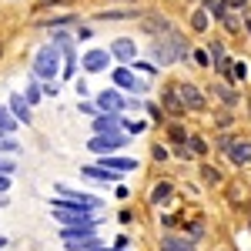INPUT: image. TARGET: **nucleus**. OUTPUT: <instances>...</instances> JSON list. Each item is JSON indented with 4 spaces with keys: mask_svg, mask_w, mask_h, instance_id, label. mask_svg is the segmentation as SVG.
Returning a JSON list of instances; mask_svg holds the SVG:
<instances>
[{
    "mask_svg": "<svg viewBox=\"0 0 251 251\" xmlns=\"http://www.w3.org/2000/svg\"><path fill=\"white\" fill-rule=\"evenodd\" d=\"M40 84H44V97H57V84H54V80H40Z\"/></svg>",
    "mask_w": 251,
    "mask_h": 251,
    "instance_id": "58836bf2",
    "label": "nucleus"
},
{
    "mask_svg": "<svg viewBox=\"0 0 251 251\" xmlns=\"http://www.w3.org/2000/svg\"><path fill=\"white\" fill-rule=\"evenodd\" d=\"M134 17H144L134 3H127V7H111V10H97L94 14V20H100V24H107V20H134Z\"/></svg>",
    "mask_w": 251,
    "mask_h": 251,
    "instance_id": "ddd939ff",
    "label": "nucleus"
},
{
    "mask_svg": "<svg viewBox=\"0 0 251 251\" xmlns=\"http://www.w3.org/2000/svg\"><path fill=\"white\" fill-rule=\"evenodd\" d=\"M111 57L117 60V64H134L137 60V44H134V37H117V40H111Z\"/></svg>",
    "mask_w": 251,
    "mask_h": 251,
    "instance_id": "9d476101",
    "label": "nucleus"
},
{
    "mask_svg": "<svg viewBox=\"0 0 251 251\" xmlns=\"http://www.w3.org/2000/svg\"><path fill=\"white\" fill-rule=\"evenodd\" d=\"M94 251H117V248H107V245H100V248H94Z\"/></svg>",
    "mask_w": 251,
    "mask_h": 251,
    "instance_id": "3c124183",
    "label": "nucleus"
},
{
    "mask_svg": "<svg viewBox=\"0 0 251 251\" xmlns=\"http://www.w3.org/2000/svg\"><path fill=\"white\" fill-rule=\"evenodd\" d=\"M161 111H171V114H184V104H181V94L177 87H168L161 94Z\"/></svg>",
    "mask_w": 251,
    "mask_h": 251,
    "instance_id": "a211bd4d",
    "label": "nucleus"
},
{
    "mask_svg": "<svg viewBox=\"0 0 251 251\" xmlns=\"http://www.w3.org/2000/svg\"><path fill=\"white\" fill-rule=\"evenodd\" d=\"M228 157H231L238 168H241V164H251V144L248 141H231V144H228Z\"/></svg>",
    "mask_w": 251,
    "mask_h": 251,
    "instance_id": "f3484780",
    "label": "nucleus"
},
{
    "mask_svg": "<svg viewBox=\"0 0 251 251\" xmlns=\"http://www.w3.org/2000/svg\"><path fill=\"white\" fill-rule=\"evenodd\" d=\"M248 77V64L245 60H234L231 64V80H245Z\"/></svg>",
    "mask_w": 251,
    "mask_h": 251,
    "instance_id": "473e14b6",
    "label": "nucleus"
},
{
    "mask_svg": "<svg viewBox=\"0 0 251 251\" xmlns=\"http://www.w3.org/2000/svg\"><path fill=\"white\" fill-rule=\"evenodd\" d=\"M50 44L60 47V50H64V47H74V30H71V27H57V30H50Z\"/></svg>",
    "mask_w": 251,
    "mask_h": 251,
    "instance_id": "a878e982",
    "label": "nucleus"
},
{
    "mask_svg": "<svg viewBox=\"0 0 251 251\" xmlns=\"http://www.w3.org/2000/svg\"><path fill=\"white\" fill-rule=\"evenodd\" d=\"M121 131H124L127 137H137V134H144V131H148V121H144V117H134V121H131V117L121 114Z\"/></svg>",
    "mask_w": 251,
    "mask_h": 251,
    "instance_id": "5701e85b",
    "label": "nucleus"
},
{
    "mask_svg": "<svg viewBox=\"0 0 251 251\" xmlns=\"http://www.w3.org/2000/svg\"><path fill=\"white\" fill-rule=\"evenodd\" d=\"M94 104H97V111L127 114V97H124V91H117V87H104V91L94 97Z\"/></svg>",
    "mask_w": 251,
    "mask_h": 251,
    "instance_id": "0eeeda50",
    "label": "nucleus"
},
{
    "mask_svg": "<svg viewBox=\"0 0 251 251\" xmlns=\"http://www.w3.org/2000/svg\"><path fill=\"white\" fill-rule=\"evenodd\" d=\"M74 87H77V97H91V91H87V80L74 77Z\"/></svg>",
    "mask_w": 251,
    "mask_h": 251,
    "instance_id": "a19ab883",
    "label": "nucleus"
},
{
    "mask_svg": "<svg viewBox=\"0 0 251 251\" xmlns=\"http://www.w3.org/2000/svg\"><path fill=\"white\" fill-rule=\"evenodd\" d=\"M228 7L231 10H241V7H248V0H228Z\"/></svg>",
    "mask_w": 251,
    "mask_h": 251,
    "instance_id": "c03bdc74",
    "label": "nucleus"
},
{
    "mask_svg": "<svg viewBox=\"0 0 251 251\" xmlns=\"http://www.w3.org/2000/svg\"><path fill=\"white\" fill-rule=\"evenodd\" d=\"M151 157H154V161H168V148L154 144V148H151Z\"/></svg>",
    "mask_w": 251,
    "mask_h": 251,
    "instance_id": "ea45409f",
    "label": "nucleus"
},
{
    "mask_svg": "<svg viewBox=\"0 0 251 251\" xmlns=\"http://www.w3.org/2000/svg\"><path fill=\"white\" fill-rule=\"evenodd\" d=\"M91 34H94V30H91V27H84V24L74 27V37H77V40H91Z\"/></svg>",
    "mask_w": 251,
    "mask_h": 251,
    "instance_id": "4c0bfd02",
    "label": "nucleus"
},
{
    "mask_svg": "<svg viewBox=\"0 0 251 251\" xmlns=\"http://www.w3.org/2000/svg\"><path fill=\"white\" fill-rule=\"evenodd\" d=\"M214 3H218V0H201V7H204L208 14H211V10H214Z\"/></svg>",
    "mask_w": 251,
    "mask_h": 251,
    "instance_id": "49530a36",
    "label": "nucleus"
},
{
    "mask_svg": "<svg viewBox=\"0 0 251 251\" xmlns=\"http://www.w3.org/2000/svg\"><path fill=\"white\" fill-rule=\"evenodd\" d=\"M211 97H218L225 107H238V94L231 87H225V84H211Z\"/></svg>",
    "mask_w": 251,
    "mask_h": 251,
    "instance_id": "b1692460",
    "label": "nucleus"
},
{
    "mask_svg": "<svg viewBox=\"0 0 251 251\" xmlns=\"http://www.w3.org/2000/svg\"><path fill=\"white\" fill-rule=\"evenodd\" d=\"M111 3H134V0H111Z\"/></svg>",
    "mask_w": 251,
    "mask_h": 251,
    "instance_id": "603ef678",
    "label": "nucleus"
},
{
    "mask_svg": "<svg viewBox=\"0 0 251 251\" xmlns=\"http://www.w3.org/2000/svg\"><path fill=\"white\" fill-rule=\"evenodd\" d=\"M30 74L40 80H54L60 74V47H54L50 40L37 47V54H34V67H30Z\"/></svg>",
    "mask_w": 251,
    "mask_h": 251,
    "instance_id": "7ed1b4c3",
    "label": "nucleus"
},
{
    "mask_svg": "<svg viewBox=\"0 0 251 251\" xmlns=\"http://www.w3.org/2000/svg\"><path fill=\"white\" fill-rule=\"evenodd\" d=\"M127 67H134V71L148 74V77H154V74H157V64H141V60H134V64H127Z\"/></svg>",
    "mask_w": 251,
    "mask_h": 251,
    "instance_id": "f704fd0d",
    "label": "nucleus"
},
{
    "mask_svg": "<svg viewBox=\"0 0 251 251\" xmlns=\"http://www.w3.org/2000/svg\"><path fill=\"white\" fill-rule=\"evenodd\" d=\"M201 177H204V184H221V171L218 168H208V164L201 168Z\"/></svg>",
    "mask_w": 251,
    "mask_h": 251,
    "instance_id": "2f4dec72",
    "label": "nucleus"
},
{
    "mask_svg": "<svg viewBox=\"0 0 251 251\" xmlns=\"http://www.w3.org/2000/svg\"><path fill=\"white\" fill-rule=\"evenodd\" d=\"M97 228H100V218H87V221H80V225H60L57 234L60 241H77V238H87V234H97Z\"/></svg>",
    "mask_w": 251,
    "mask_h": 251,
    "instance_id": "1a4fd4ad",
    "label": "nucleus"
},
{
    "mask_svg": "<svg viewBox=\"0 0 251 251\" xmlns=\"http://www.w3.org/2000/svg\"><path fill=\"white\" fill-rule=\"evenodd\" d=\"M148 114H151V121H161V124H164V111H161V104L148 100Z\"/></svg>",
    "mask_w": 251,
    "mask_h": 251,
    "instance_id": "c9c22d12",
    "label": "nucleus"
},
{
    "mask_svg": "<svg viewBox=\"0 0 251 251\" xmlns=\"http://www.w3.org/2000/svg\"><path fill=\"white\" fill-rule=\"evenodd\" d=\"M97 164H104V168H111V171H117V174L137 171V161H134V157H124V154H100V157H97Z\"/></svg>",
    "mask_w": 251,
    "mask_h": 251,
    "instance_id": "f8f14e48",
    "label": "nucleus"
},
{
    "mask_svg": "<svg viewBox=\"0 0 251 251\" xmlns=\"http://www.w3.org/2000/svg\"><path fill=\"white\" fill-rule=\"evenodd\" d=\"M77 111H80V114H91V117H94L97 114V104H94V100H77Z\"/></svg>",
    "mask_w": 251,
    "mask_h": 251,
    "instance_id": "e433bc0d",
    "label": "nucleus"
},
{
    "mask_svg": "<svg viewBox=\"0 0 251 251\" xmlns=\"http://www.w3.org/2000/svg\"><path fill=\"white\" fill-rule=\"evenodd\" d=\"M127 148V134L124 131H111V134H91L87 141V151H94L97 157L100 154H117Z\"/></svg>",
    "mask_w": 251,
    "mask_h": 251,
    "instance_id": "39448f33",
    "label": "nucleus"
},
{
    "mask_svg": "<svg viewBox=\"0 0 251 251\" xmlns=\"http://www.w3.org/2000/svg\"><path fill=\"white\" fill-rule=\"evenodd\" d=\"M168 198H171V184L164 181V184H157L154 191H151V204H164Z\"/></svg>",
    "mask_w": 251,
    "mask_h": 251,
    "instance_id": "7c9ffc66",
    "label": "nucleus"
},
{
    "mask_svg": "<svg viewBox=\"0 0 251 251\" xmlns=\"http://www.w3.org/2000/svg\"><path fill=\"white\" fill-rule=\"evenodd\" d=\"M111 80H114L117 91H124V94H131V97H134V94H148V80L137 77L127 64H117L114 71H111Z\"/></svg>",
    "mask_w": 251,
    "mask_h": 251,
    "instance_id": "20e7f679",
    "label": "nucleus"
},
{
    "mask_svg": "<svg viewBox=\"0 0 251 251\" xmlns=\"http://www.w3.org/2000/svg\"><path fill=\"white\" fill-rule=\"evenodd\" d=\"M0 154H14V157L20 154V141H17V134H3V137H0Z\"/></svg>",
    "mask_w": 251,
    "mask_h": 251,
    "instance_id": "c85d7f7f",
    "label": "nucleus"
},
{
    "mask_svg": "<svg viewBox=\"0 0 251 251\" xmlns=\"http://www.w3.org/2000/svg\"><path fill=\"white\" fill-rule=\"evenodd\" d=\"M10 191V177H7V174H0V194H7Z\"/></svg>",
    "mask_w": 251,
    "mask_h": 251,
    "instance_id": "37998d69",
    "label": "nucleus"
},
{
    "mask_svg": "<svg viewBox=\"0 0 251 251\" xmlns=\"http://www.w3.org/2000/svg\"><path fill=\"white\" fill-rule=\"evenodd\" d=\"M40 27H47V30H57V27H77L80 20H77V14H60V17H44V20H37Z\"/></svg>",
    "mask_w": 251,
    "mask_h": 251,
    "instance_id": "6ab92c4d",
    "label": "nucleus"
},
{
    "mask_svg": "<svg viewBox=\"0 0 251 251\" xmlns=\"http://www.w3.org/2000/svg\"><path fill=\"white\" fill-rule=\"evenodd\" d=\"M7 107H10V114L20 121V127H24V124H30V117H34V107L27 104V97H24V94H10V97H7Z\"/></svg>",
    "mask_w": 251,
    "mask_h": 251,
    "instance_id": "4468645a",
    "label": "nucleus"
},
{
    "mask_svg": "<svg viewBox=\"0 0 251 251\" xmlns=\"http://www.w3.org/2000/svg\"><path fill=\"white\" fill-rule=\"evenodd\" d=\"M17 131H20V121L10 114L7 104H0V134H17Z\"/></svg>",
    "mask_w": 251,
    "mask_h": 251,
    "instance_id": "aec40b11",
    "label": "nucleus"
},
{
    "mask_svg": "<svg viewBox=\"0 0 251 251\" xmlns=\"http://www.w3.org/2000/svg\"><path fill=\"white\" fill-rule=\"evenodd\" d=\"M245 30H248V37H251V14H245Z\"/></svg>",
    "mask_w": 251,
    "mask_h": 251,
    "instance_id": "09e8293b",
    "label": "nucleus"
},
{
    "mask_svg": "<svg viewBox=\"0 0 251 251\" xmlns=\"http://www.w3.org/2000/svg\"><path fill=\"white\" fill-rule=\"evenodd\" d=\"M194 60H198V64H211V57H208V50H194Z\"/></svg>",
    "mask_w": 251,
    "mask_h": 251,
    "instance_id": "79ce46f5",
    "label": "nucleus"
},
{
    "mask_svg": "<svg viewBox=\"0 0 251 251\" xmlns=\"http://www.w3.org/2000/svg\"><path fill=\"white\" fill-rule=\"evenodd\" d=\"M24 97H27V104H30V107H37L40 100H44V84H40V77H34V74H30V80H27V91H24Z\"/></svg>",
    "mask_w": 251,
    "mask_h": 251,
    "instance_id": "4be33fe9",
    "label": "nucleus"
},
{
    "mask_svg": "<svg viewBox=\"0 0 251 251\" xmlns=\"http://www.w3.org/2000/svg\"><path fill=\"white\" fill-rule=\"evenodd\" d=\"M184 148L191 151V157H204L208 154V141L201 134H188V141H184Z\"/></svg>",
    "mask_w": 251,
    "mask_h": 251,
    "instance_id": "cd10ccee",
    "label": "nucleus"
},
{
    "mask_svg": "<svg viewBox=\"0 0 251 251\" xmlns=\"http://www.w3.org/2000/svg\"><path fill=\"white\" fill-rule=\"evenodd\" d=\"M111 131H121V114L97 111V114L91 117V134H111Z\"/></svg>",
    "mask_w": 251,
    "mask_h": 251,
    "instance_id": "9b49d317",
    "label": "nucleus"
},
{
    "mask_svg": "<svg viewBox=\"0 0 251 251\" xmlns=\"http://www.w3.org/2000/svg\"><path fill=\"white\" fill-rule=\"evenodd\" d=\"M168 134H171L174 144H184V141H188V131H184L181 124H171V127H168Z\"/></svg>",
    "mask_w": 251,
    "mask_h": 251,
    "instance_id": "72a5a7b5",
    "label": "nucleus"
},
{
    "mask_svg": "<svg viewBox=\"0 0 251 251\" xmlns=\"http://www.w3.org/2000/svg\"><path fill=\"white\" fill-rule=\"evenodd\" d=\"M117 251H124V248H117Z\"/></svg>",
    "mask_w": 251,
    "mask_h": 251,
    "instance_id": "864d4df0",
    "label": "nucleus"
},
{
    "mask_svg": "<svg viewBox=\"0 0 251 251\" xmlns=\"http://www.w3.org/2000/svg\"><path fill=\"white\" fill-rule=\"evenodd\" d=\"M77 67H80L77 50H74V47H64V50H60V77L74 80V77H77Z\"/></svg>",
    "mask_w": 251,
    "mask_h": 251,
    "instance_id": "dca6fc26",
    "label": "nucleus"
},
{
    "mask_svg": "<svg viewBox=\"0 0 251 251\" xmlns=\"http://www.w3.org/2000/svg\"><path fill=\"white\" fill-rule=\"evenodd\" d=\"M50 208H54V211H74V214H94L97 208H100V198L84 194V191H74V188H64V184H60L57 194L50 198Z\"/></svg>",
    "mask_w": 251,
    "mask_h": 251,
    "instance_id": "f03ea898",
    "label": "nucleus"
},
{
    "mask_svg": "<svg viewBox=\"0 0 251 251\" xmlns=\"http://www.w3.org/2000/svg\"><path fill=\"white\" fill-rule=\"evenodd\" d=\"M10 204V194H0V208H7Z\"/></svg>",
    "mask_w": 251,
    "mask_h": 251,
    "instance_id": "de8ad7c7",
    "label": "nucleus"
},
{
    "mask_svg": "<svg viewBox=\"0 0 251 251\" xmlns=\"http://www.w3.org/2000/svg\"><path fill=\"white\" fill-rule=\"evenodd\" d=\"M3 248H7V238H3V234H0V251H3Z\"/></svg>",
    "mask_w": 251,
    "mask_h": 251,
    "instance_id": "8fccbe9b",
    "label": "nucleus"
},
{
    "mask_svg": "<svg viewBox=\"0 0 251 251\" xmlns=\"http://www.w3.org/2000/svg\"><path fill=\"white\" fill-rule=\"evenodd\" d=\"M161 251H194V245L188 238H174V234H164L161 238Z\"/></svg>",
    "mask_w": 251,
    "mask_h": 251,
    "instance_id": "393cba45",
    "label": "nucleus"
},
{
    "mask_svg": "<svg viewBox=\"0 0 251 251\" xmlns=\"http://www.w3.org/2000/svg\"><path fill=\"white\" fill-rule=\"evenodd\" d=\"M104 241L97 238V234H87V238H77V241H64V248L67 251H94V248H100Z\"/></svg>",
    "mask_w": 251,
    "mask_h": 251,
    "instance_id": "412c9836",
    "label": "nucleus"
},
{
    "mask_svg": "<svg viewBox=\"0 0 251 251\" xmlns=\"http://www.w3.org/2000/svg\"><path fill=\"white\" fill-rule=\"evenodd\" d=\"M201 234H204V228H201V225H191V238H194V241H198Z\"/></svg>",
    "mask_w": 251,
    "mask_h": 251,
    "instance_id": "a18cd8bd",
    "label": "nucleus"
},
{
    "mask_svg": "<svg viewBox=\"0 0 251 251\" xmlns=\"http://www.w3.org/2000/svg\"><path fill=\"white\" fill-rule=\"evenodd\" d=\"M0 174H7V177L17 174V157L14 154H0Z\"/></svg>",
    "mask_w": 251,
    "mask_h": 251,
    "instance_id": "c756f323",
    "label": "nucleus"
},
{
    "mask_svg": "<svg viewBox=\"0 0 251 251\" xmlns=\"http://www.w3.org/2000/svg\"><path fill=\"white\" fill-rule=\"evenodd\" d=\"M188 50H191V44L184 40V34L171 27L168 34H161V37L154 40V47H151V57H154V64H161V67H171L174 60L188 57Z\"/></svg>",
    "mask_w": 251,
    "mask_h": 251,
    "instance_id": "f257e3e1",
    "label": "nucleus"
},
{
    "mask_svg": "<svg viewBox=\"0 0 251 251\" xmlns=\"http://www.w3.org/2000/svg\"><path fill=\"white\" fill-rule=\"evenodd\" d=\"M80 174L91 177V181H100V184H111V181H121V177H124V174L111 171V168H104V164H97V161H94V164H84Z\"/></svg>",
    "mask_w": 251,
    "mask_h": 251,
    "instance_id": "2eb2a0df",
    "label": "nucleus"
},
{
    "mask_svg": "<svg viewBox=\"0 0 251 251\" xmlns=\"http://www.w3.org/2000/svg\"><path fill=\"white\" fill-rule=\"evenodd\" d=\"M208 27H211V14H208L204 7H198V10L191 14V30L194 34H204Z\"/></svg>",
    "mask_w": 251,
    "mask_h": 251,
    "instance_id": "bb28decb",
    "label": "nucleus"
},
{
    "mask_svg": "<svg viewBox=\"0 0 251 251\" xmlns=\"http://www.w3.org/2000/svg\"><path fill=\"white\" fill-rule=\"evenodd\" d=\"M177 94H181V104H184V111H204L208 107V97L201 87H194L191 80H181L177 84Z\"/></svg>",
    "mask_w": 251,
    "mask_h": 251,
    "instance_id": "6e6552de",
    "label": "nucleus"
},
{
    "mask_svg": "<svg viewBox=\"0 0 251 251\" xmlns=\"http://www.w3.org/2000/svg\"><path fill=\"white\" fill-rule=\"evenodd\" d=\"M111 64H114V57H111L107 47H91V50L80 54V71L84 74H104Z\"/></svg>",
    "mask_w": 251,
    "mask_h": 251,
    "instance_id": "423d86ee",
    "label": "nucleus"
}]
</instances>
